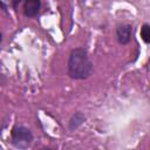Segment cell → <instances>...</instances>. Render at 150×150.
Masks as SVG:
<instances>
[{
	"label": "cell",
	"mask_w": 150,
	"mask_h": 150,
	"mask_svg": "<svg viewBox=\"0 0 150 150\" xmlns=\"http://www.w3.org/2000/svg\"><path fill=\"white\" fill-rule=\"evenodd\" d=\"M41 8V0H25L23 14L27 18H34L39 14Z\"/></svg>",
	"instance_id": "277c9868"
},
{
	"label": "cell",
	"mask_w": 150,
	"mask_h": 150,
	"mask_svg": "<svg viewBox=\"0 0 150 150\" xmlns=\"http://www.w3.org/2000/svg\"><path fill=\"white\" fill-rule=\"evenodd\" d=\"M68 75L73 80H86L93 74L94 64L86 48H74L68 59Z\"/></svg>",
	"instance_id": "6da1fadb"
},
{
	"label": "cell",
	"mask_w": 150,
	"mask_h": 150,
	"mask_svg": "<svg viewBox=\"0 0 150 150\" xmlns=\"http://www.w3.org/2000/svg\"><path fill=\"white\" fill-rule=\"evenodd\" d=\"M7 1L11 4V6L13 7V9H14V11H16V9H18L19 4L21 2V0H7Z\"/></svg>",
	"instance_id": "52a82bcc"
},
{
	"label": "cell",
	"mask_w": 150,
	"mask_h": 150,
	"mask_svg": "<svg viewBox=\"0 0 150 150\" xmlns=\"http://www.w3.org/2000/svg\"><path fill=\"white\" fill-rule=\"evenodd\" d=\"M84 121H86V116H84L81 111L75 112V114L71 116V118L69 120V123H68V128H69V130H70V131L76 130L79 127H81V125L83 124Z\"/></svg>",
	"instance_id": "5b68a950"
},
{
	"label": "cell",
	"mask_w": 150,
	"mask_h": 150,
	"mask_svg": "<svg viewBox=\"0 0 150 150\" xmlns=\"http://www.w3.org/2000/svg\"><path fill=\"white\" fill-rule=\"evenodd\" d=\"M141 38L148 45L150 42V26L149 23H144L141 28Z\"/></svg>",
	"instance_id": "8992f818"
},
{
	"label": "cell",
	"mask_w": 150,
	"mask_h": 150,
	"mask_svg": "<svg viewBox=\"0 0 150 150\" xmlns=\"http://www.w3.org/2000/svg\"><path fill=\"white\" fill-rule=\"evenodd\" d=\"M2 41V34H1V32H0V42Z\"/></svg>",
	"instance_id": "ba28073f"
},
{
	"label": "cell",
	"mask_w": 150,
	"mask_h": 150,
	"mask_svg": "<svg viewBox=\"0 0 150 150\" xmlns=\"http://www.w3.org/2000/svg\"><path fill=\"white\" fill-rule=\"evenodd\" d=\"M33 134L32 131L23 127V125H19L15 124L12 128L11 131V144L14 148L18 149H27L28 146H30L32 142H33Z\"/></svg>",
	"instance_id": "7a4b0ae2"
},
{
	"label": "cell",
	"mask_w": 150,
	"mask_h": 150,
	"mask_svg": "<svg viewBox=\"0 0 150 150\" xmlns=\"http://www.w3.org/2000/svg\"><path fill=\"white\" fill-rule=\"evenodd\" d=\"M132 35V26L129 23H122L116 28V38L118 43L127 45L130 42Z\"/></svg>",
	"instance_id": "3957f363"
}]
</instances>
